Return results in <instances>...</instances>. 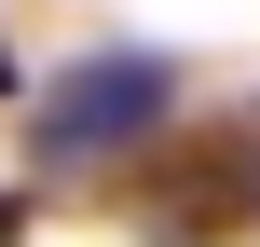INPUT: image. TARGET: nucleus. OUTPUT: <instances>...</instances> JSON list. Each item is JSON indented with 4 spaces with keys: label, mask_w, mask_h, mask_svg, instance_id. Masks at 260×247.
<instances>
[{
    "label": "nucleus",
    "mask_w": 260,
    "mask_h": 247,
    "mask_svg": "<svg viewBox=\"0 0 260 247\" xmlns=\"http://www.w3.org/2000/svg\"><path fill=\"white\" fill-rule=\"evenodd\" d=\"M165 110H178V69H165V55H82V69L41 83L27 138H41V165H110V151H137Z\"/></svg>",
    "instance_id": "f257e3e1"
},
{
    "label": "nucleus",
    "mask_w": 260,
    "mask_h": 247,
    "mask_svg": "<svg viewBox=\"0 0 260 247\" xmlns=\"http://www.w3.org/2000/svg\"><path fill=\"white\" fill-rule=\"evenodd\" d=\"M0 234H14V206H0Z\"/></svg>",
    "instance_id": "7ed1b4c3"
},
{
    "label": "nucleus",
    "mask_w": 260,
    "mask_h": 247,
    "mask_svg": "<svg viewBox=\"0 0 260 247\" xmlns=\"http://www.w3.org/2000/svg\"><path fill=\"white\" fill-rule=\"evenodd\" d=\"M0 96H14V41H0Z\"/></svg>",
    "instance_id": "f03ea898"
}]
</instances>
